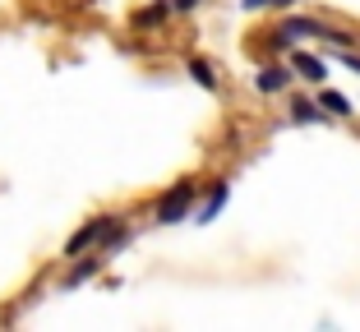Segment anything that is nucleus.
<instances>
[{
  "label": "nucleus",
  "instance_id": "nucleus-11",
  "mask_svg": "<svg viewBox=\"0 0 360 332\" xmlns=\"http://www.w3.org/2000/svg\"><path fill=\"white\" fill-rule=\"evenodd\" d=\"M319 107L328 111V116H351V102L342 93H323V102H319Z\"/></svg>",
  "mask_w": 360,
  "mask_h": 332
},
{
  "label": "nucleus",
  "instance_id": "nucleus-9",
  "mask_svg": "<svg viewBox=\"0 0 360 332\" xmlns=\"http://www.w3.org/2000/svg\"><path fill=\"white\" fill-rule=\"evenodd\" d=\"M291 120H296V125H319V120H323V107H314V102L300 97V102H291Z\"/></svg>",
  "mask_w": 360,
  "mask_h": 332
},
{
  "label": "nucleus",
  "instance_id": "nucleus-10",
  "mask_svg": "<svg viewBox=\"0 0 360 332\" xmlns=\"http://www.w3.org/2000/svg\"><path fill=\"white\" fill-rule=\"evenodd\" d=\"M190 79H194L199 88H208V93L217 88V74H212V65H208V60H190Z\"/></svg>",
  "mask_w": 360,
  "mask_h": 332
},
{
  "label": "nucleus",
  "instance_id": "nucleus-14",
  "mask_svg": "<svg viewBox=\"0 0 360 332\" xmlns=\"http://www.w3.org/2000/svg\"><path fill=\"white\" fill-rule=\"evenodd\" d=\"M342 65H347V69H356V74H360V55H351V51H347V55H342Z\"/></svg>",
  "mask_w": 360,
  "mask_h": 332
},
{
  "label": "nucleus",
  "instance_id": "nucleus-2",
  "mask_svg": "<svg viewBox=\"0 0 360 332\" xmlns=\"http://www.w3.org/2000/svg\"><path fill=\"white\" fill-rule=\"evenodd\" d=\"M194 190H199L194 180H180V185H171V190L162 194V204H158V222H162V226H176V222H185V213H190V204H194Z\"/></svg>",
  "mask_w": 360,
  "mask_h": 332
},
{
  "label": "nucleus",
  "instance_id": "nucleus-5",
  "mask_svg": "<svg viewBox=\"0 0 360 332\" xmlns=\"http://www.w3.org/2000/svg\"><path fill=\"white\" fill-rule=\"evenodd\" d=\"M291 65H296V74H300V79H309V84H323V79H328V65L319 60V55L296 51V60H291Z\"/></svg>",
  "mask_w": 360,
  "mask_h": 332
},
{
  "label": "nucleus",
  "instance_id": "nucleus-4",
  "mask_svg": "<svg viewBox=\"0 0 360 332\" xmlns=\"http://www.w3.org/2000/svg\"><path fill=\"white\" fill-rule=\"evenodd\" d=\"M286 84H291V69H286V65H264V69L255 74V88H259V93H282Z\"/></svg>",
  "mask_w": 360,
  "mask_h": 332
},
{
  "label": "nucleus",
  "instance_id": "nucleus-3",
  "mask_svg": "<svg viewBox=\"0 0 360 332\" xmlns=\"http://www.w3.org/2000/svg\"><path fill=\"white\" fill-rule=\"evenodd\" d=\"M116 222H120V217H106V213H102V217H93L88 226H79L75 236L65 240V254L75 258V254H84V249H93L97 240H106V236H111V226H116Z\"/></svg>",
  "mask_w": 360,
  "mask_h": 332
},
{
  "label": "nucleus",
  "instance_id": "nucleus-12",
  "mask_svg": "<svg viewBox=\"0 0 360 332\" xmlns=\"http://www.w3.org/2000/svg\"><path fill=\"white\" fill-rule=\"evenodd\" d=\"M245 10H264V5H296V0H240Z\"/></svg>",
  "mask_w": 360,
  "mask_h": 332
},
{
  "label": "nucleus",
  "instance_id": "nucleus-13",
  "mask_svg": "<svg viewBox=\"0 0 360 332\" xmlns=\"http://www.w3.org/2000/svg\"><path fill=\"white\" fill-rule=\"evenodd\" d=\"M171 5H176V10H199L203 0H171Z\"/></svg>",
  "mask_w": 360,
  "mask_h": 332
},
{
  "label": "nucleus",
  "instance_id": "nucleus-7",
  "mask_svg": "<svg viewBox=\"0 0 360 332\" xmlns=\"http://www.w3.org/2000/svg\"><path fill=\"white\" fill-rule=\"evenodd\" d=\"M102 263H106V258H84V263H75V272L65 277V291H75V286H84L88 277H97V272H102Z\"/></svg>",
  "mask_w": 360,
  "mask_h": 332
},
{
  "label": "nucleus",
  "instance_id": "nucleus-1",
  "mask_svg": "<svg viewBox=\"0 0 360 332\" xmlns=\"http://www.w3.org/2000/svg\"><path fill=\"white\" fill-rule=\"evenodd\" d=\"M296 37H328V42H338V46H351L356 37L351 32H338V28H323L319 19H286L282 28L273 32V46H291Z\"/></svg>",
  "mask_w": 360,
  "mask_h": 332
},
{
  "label": "nucleus",
  "instance_id": "nucleus-8",
  "mask_svg": "<svg viewBox=\"0 0 360 332\" xmlns=\"http://www.w3.org/2000/svg\"><path fill=\"white\" fill-rule=\"evenodd\" d=\"M171 10H176L171 0H158V5H148V10H139V14H134V28H158V23L167 19Z\"/></svg>",
  "mask_w": 360,
  "mask_h": 332
},
{
  "label": "nucleus",
  "instance_id": "nucleus-6",
  "mask_svg": "<svg viewBox=\"0 0 360 332\" xmlns=\"http://www.w3.org/2000/svg\"><path fill=\"white\" fill-rule=\"evenodd\" d=\"M226 194H231V185H226V180H212L208 199H203V213H199V222H212V217L222 213V204H226Z\"/></svg>",
  "mask_w": 360,
  "mask_h": 332
}]
</instances>
